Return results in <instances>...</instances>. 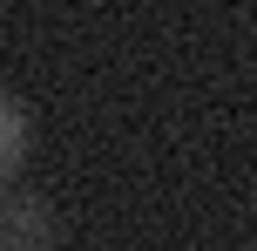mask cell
<instances>
[{
    "mask_svg": "<svg viewBox=\"0 0 257 251\" xmlns=\"http://www.w3.org/2000/svg\"><path fill=\"white\" fill-rule=\"evenodd\" d=\"M0 251H61V217L41 190L0 184Z\"/></svg>",
    "mask_w": 257,
    "mask_h": 251,
    "instance_id": "6da1fadb",
    "label": "cell"
},
{
    "mask_svg": "<svg viewBox=\"0 0 257 251\" xmlns=\"http://www.w3.org/2000/svg\"><path fill=\"white\" fill-rule=\"evenodd\" d=\"M21 156H27V109L0 89V184H14Z\"/></svg>",
    "mask_w": 257,
    "mask_h": 251,
    "instance_id": "7a4b0ae2",
    "label": "cell"
}]
</instances>
